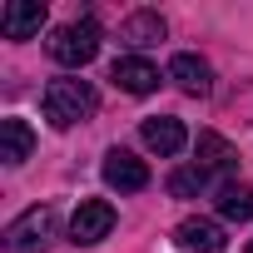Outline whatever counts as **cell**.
Here are the masks:
<instances>
[{
    "mask_svg": "<svg viewBox=\"0 0 253 253\" xmlns=\"http://www.w3.org/2000/svg\"><path fill=\"white\" fill-rule=\"evenodd\" d=\"M99 109V94L89 80H50L45 89V119L55 129H70V124H84Z\"/></svg>",
    "mask_w": 253,
    "mask_h": 253,
    "instance_id": "obj_1",
    "label": "cell"
},
{
    "mask_svg": "<svg viewBox=\"0 0 253 253\" xmlns=\"http://www.w3.org/2000/svg\"><path fill=\"white\" fill-rule=\"evenodd\" d=\"M99 55V20H70V25H60L55 35H50V60L55 65H65V70H80V65H89Z\"/></svg>",
    "mask_w": 253,
    "mask_h": 253,
    "instance_id": "obj_2",
    "label": "cell"
},
{
    "mask_svg": "<svg viewBox=\"0 0 253 253\" xmlns=\"http://www.w3.org/2000/svg\"><path fill=\"white\" fill-rule=\"evenodd\" d=\"M55 228H60V213H55L50 204H35V209H25V213L5 228V248H10V253H45L50 238H55Z\"/></svg>",
    "mask_w": 253,
    "mask_h": 253,
    "instance_id": "obj_3",
    "label": "cell"
},
{
    "mask_svg": "<svg viewBox=\"0 0 253 253\" xmlns=\"http://www.w3.org/2000/svg\"><path fill=\"white\" fill-rule=\"evenodd\" d=\"M109 233H114V209H109L104 199H84V204L75 209V218H70V243L94 248V243H104Z\"/></svg>",
    "mask_w": 253,
    "mask_h": 253,
    "instance_id": "obj_4",
    "label": "cell"
},
{
    "mask_svg": "<svg viewBox=\"0 0 253 253\" xmlns=\"http://www.w3.org/2000/svg\"><path fill=\"white\" fill-rule=\"evenodd\" d=\"M104 184L119 194H139V189H149V164L134 159L129 149H109L104 154Z\"/></svg>",
    "mask_w": 253,
    "mask_h": 253,
    "instance_id": "obj_5",
    "label": "cell"
},
{
    "mask_svg": "<svg viewBox=\"0 0 253 253\" xmlns=\"http://www.w3.org/2000/svg\"><path fill=\"white\" fill-rule=\"evenodd\" d=\"M45 0H10L5 10H0V35L5 40H30V35H40V25H45Z\"/></svg>",
    "mask_w": 253,
    "mask_h": 253,
    "instance_id": "obj_6",
    "label": "cell"
},
{
    "mask_svg": "<svg viewBox=\"0 0 253 253\" xmlns=\"http://www.w3.org/2000/svg\"><path fill=\"white\" fill-rule=\"evenodd\" d=\"M139 139H144V149H154L159 159H174V154L189 144L184 124H179V119H169V114H154V119H144V124H139Z\"/></svg>",
    "mask_w": 253,
    "mask_h": 253,
    "instance_id": "obj_7",
    "label": "cell"
},
{
    "mask_svg": "<svg viewBox=\"0 0 253 253\" xmlns=\"http://www.w3.org/2000/svg\"><path fill=\"white\" fill-rule=\"evenodd\" d=\"M109 80H114L124 94H149V89H159V70H154L149 60H139V55L114 60V65H109Z\"/></svg>",
    "mask_w": 253,
    "mask_h": 253,
    "instance_id": "obj_8",
    "label": "cell"
},
{
    "mask_svg": "<svg viewBox=\"0 0 253 253\" xmlns=\"http://www.w3.org/2000/svg\"><path fill=\"white\" fill-rule=\"evenodd\" d=\"M174 243L184 253H223V228L213 218H184L174 228Z\"/></svg>",
    "mask_w": 253,
    "mask_h": 253,
    "instance_id": "obj_9",
    "label": "cell"
},
{
    "mask_svg": "<svg viewBox=\"0 0 253 253\" xmlns=\"http://www.w3.org/2000/svg\"><path fill=\"white\" fill-rule=\"evenodd\" d=\"M194 154H199V169H204V174H209V169H213V174H233V169H238V149H233L223 134H213V129L199 134Z\"/></svg>",
    "mask_w": 253,
    "mask_h": 253,
    "instance_id": "obj_10",
    "label": "cell"
},
{
    "mask_svg": "<svg viewBox=\"0 0 253 253\" xmlns=\"http://www.w3.org/2000/svg\"><path fill=\"white\" fill-rule=\"evenodd\" d=\"M30 149H35L30 124H25V119H15V114H10V119H0V159L15 169V164H25V159H30Z\"/></svg>",
    "mask_w": 253,
    "mask_h": 253,
    "instance_id": "obj_11",
    "label": "cell"
},
{
    "mask_svg": "<svg viewBox=\"0 0 253 253\" xmlns=\"http://www.w3.org/2000/svg\"><path fill=\"white\" fill-rule=\"evenodd\" d=\"M169 80H174L184 94H209V84H213V75H209V65H204L199 55H174V60H169Z\"/></svg>",
    "mask_w": 253,
    "mask_h": 253,
    "instance_id": "obj_12",
    "label": "cell"
},
{
    "mask_svg": "<svg viewBox=\"0 0 253 253\" xmlns=\"http://www.w3.org/2000/svg\"><path fill=\"white\" fill-rule=\"evenodd\" d=\"M119 40L124 45H154V40H164V20L154 10H139V15H129L119 25Z\"/></svg>",
    "mask_w": 253,
    "mask_h": 253,
    "instance_id": "obj_13",
    "label": "cell"
},
{
    "mask_svg": "<svg viewBox=\"0 0 253 253\" xmlns=\"http://www.w3.org/2000/svg\"><path fill=\"white\" fill-rule=\"evenodd\" d=\"M218 213L233 218V223H248L253 218V189L248 184H223L218 189Z\"/></svg>",
    "mask_w": 253,
    "mask_h": 253,
    "instance_id": "obj_14",
    "label": "cell"
},
{
    "mask_svg": "<svg viewBox=\"0 0 253 253\" xmlns=\"http://www.w3.org/2000/svg\"><path fill=\"white\" fill-rule=\"evenodd\" d=\"M204 184H209V174L194 164V169H174L169 174V194L174 199H194V194H204Z\"/></svg>",
    "mask_w": 253,
    "mask_h": 253,
    "instance_id": "obj_15",
    "label": "cell"
},
{
    "mask_svg": "<svg viewBox=\"0 0 253 253\" xmlns=\"http://www.w3.org/2000/svg\"><path fill=\"white\" fill-rule=\"evenodd\" d=\"M243 253H253V243H248V248H243Z\"/></svg>",
    "mask_w": 253,
    "mask_h": 253,
    "instance_id": "obj_16",
    "label": "cell"
}]
</instances>
